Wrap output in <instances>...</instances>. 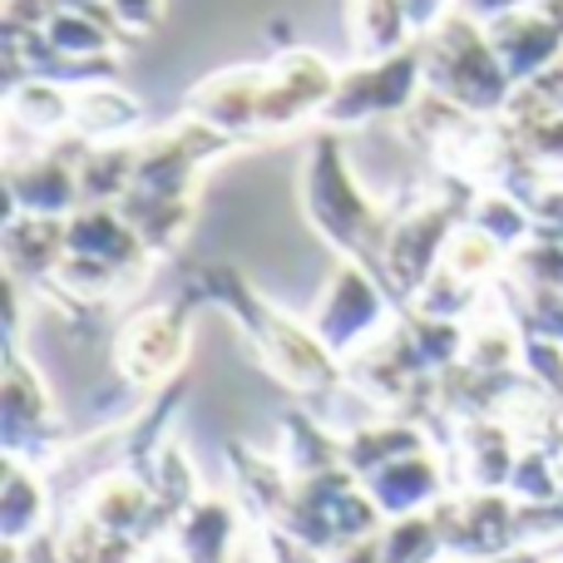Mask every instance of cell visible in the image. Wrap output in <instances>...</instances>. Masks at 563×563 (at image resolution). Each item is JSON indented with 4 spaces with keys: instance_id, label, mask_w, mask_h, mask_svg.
Here are the masks:
<instances>
[{
    "instance_id": "6da1fadb",
    "label": "cell",
    "mask_w": 563,
    "mask_h": 563,
    "mask_svg": "<svg viewBox=\"0 0 563 563\" xmlns=\"http://www.w3.org/2000/svg\"><path fill=\"white\" fill-rule=\"evenodd\" d=\"M208 287H213V297H223L228 307H233V317L243 321L247 336H253L257 356L267 361V371H273L297 400H311V410H321V400H331L341 386H351L336 351H331L317 331L297 327V321H287L282 311H273L238 273L213 267Z\"/></svg>"
},
{
    "instance_id": "7a4b0ae2",
    "label": "cell",
    "mask_w": 563,
    "mask_h": 563,
    "mask_svg": "<svg viewBox=\"0 0 563 563\" xmlns=\"http://www.w3.org/2000/svg\"><path fill=\"white\" fill-rule=\"evenodd\" d=\"M79 445H85V440H75L59 426L45 380L25 366L20 351H10V361H5V455L25 460V465H35V470H49L65 455H75Z\"/></svg>"
},
{
    "instance_id": "3957f363",
    "label": "cell",
    "mask_w": 563,
    "mask_h": 563,
    "mask_svg": "<svg viewBox=\"0 0 563 563\" xmlns=\"http://www.w3.org/2000/svg\"><path fill=\"white\" fill-rule=\"evenodd\" d=\"M188 351V301L158 307L134 317L119 331L114 346V371L129 390H164L168 380H178L174 371L184 366Z\"/></svg>"
},
{
    "instance_id": "277c9868",
    "label": "cell",
    "mask_w": 563,
    "mask_h": 563,
    "mask_svg": "<svg viewBox=\"0 0 563 563\" xmlns=\"http://www.w3.org/2000/svg\"><path fill=\"white\" fill-rule=\"evenodd\" d=\"M380 327H386V297H380V287L371 282V267L346 263L331 277L327 301H321L317 317H311V331L346 361L351 351L371 346V336H376Z\"/></svg>"
},
{
    "instance_id": "5b68a950",
    "label": "cell",
    "mask_w": 563,
    "mask_h": 563,
    "mask_svg": "<svg viewBox=\"0 0 563 563\" xmlns=\"http://www.w3.org/2000/svg\"><path fill=\"white\" fill-rule=\"evenodd\" d=\"M361 485L371 489V499L380 505L386 519H400V515H416V509H430L440 495H450V460L440 445H420L410 455H396L390 465L371 470L361 475Z\"/></svg>"
},
{
    "instance_id": "8992f818",
    "label": "cell",
    "mask_w": 563,
    "mask_h": 563,
    "mask_svg": "<svg viewBox=\"0 0 563 563\" xmlns=\"http://www.w3.org/2000/svg\"><path fill=\"white\" fill-rule=\"evenodd\" d=\"M243 529H253L243 505L198 495L194 505L178 515L168 544H174L178 563H233V549H238V539H243Z\"/></svg>"
},
{
    "instance_id": "52a82bcc",
    "label": "cell",
    "mask_w": 563,
    "mask_h": 563,
    "mask_svg": "<svg viewBox=\"0 0 563 563\" xmlns=\"http://www.w3.org/2000/svg\"><path fill=\"white\" fill-rule=\"evenodd\" d=\"M49 519V489L35 465L5 455V489H0V534L10 549H25L45 534Z\"/></svg>"
},
{
    "instance_id": "ba28073f",
    "label": "cell",
    "mask_w": 563,
    "mask_h": 563,
    "mask_svg": "<svg viewBox=\"0 0 563 563\" xmlns=\"http://www.w3.org/2000/svg\"><path fill=\"white\" fill-rule=\"evenodd\" d=\"M282 465L297 479L346 465V435L331 430L321 420V410H287V420H282Z\"/></svg>"
},
{
    "instance_id": "9c48e42d",
    "label": "cell",
    "mask_w": 563,
    "mask_h": 563,
    "mask_svg": "<svg viewBox=\"0 0 563 563\" xmlns=\"http://www.w3.org/2000/svg\"><path fill=\"white\" fill-rule=\"evenodd\" d=\"M380 539H386V554H380V563H440V559H450L445 529H440L435 505L416 509V515L386 519Z\"/></svg>"
},
{
    "instance_id": "30bf717a",
    "label": "cell",
    "mask_w": 563,
    "mask_h": 563,
    "mask_svg": "<svg viewBox=\"0 0 563 563\" xmlns=\"http://www.w3.org/2000/svg\"><path fill=\"white\" fill-rule=\"evenodd\" d=\"M247 534H253L263 563H331L327 549H317L311 539H301L291 525H253Z\"/></svg>"
},
{
    "instance_id": "8fae6325",
    "label": "cell",
    "mask_w": 563,
    "mask_h": 563,
    "mask_svg": "<svg viewBox=\"0 0 563 563\" xmlns=\"http://www.w3.org/2000/svg\"><path fill=\"white\" fill-rule=\"evenodd\" d=\"M563 554V544H534V549H509L495 559H450V563H554Z\"/></svg>"
},
{
    "instance_id": "7c38bea8",
    "label": "cell",
    "mask_w": 563,
    "mask_h": 563,
    "mask_svg": "<svg viewBox=\"0 0 563 563\" xmlns=\"http://www.w3.org/2000/svg\"><path fill=\"white\" fill-rule=\"evenodd\" d=\"M554 563H563V554H559V559H554Z\"/></svg>"
}]
</instances>
